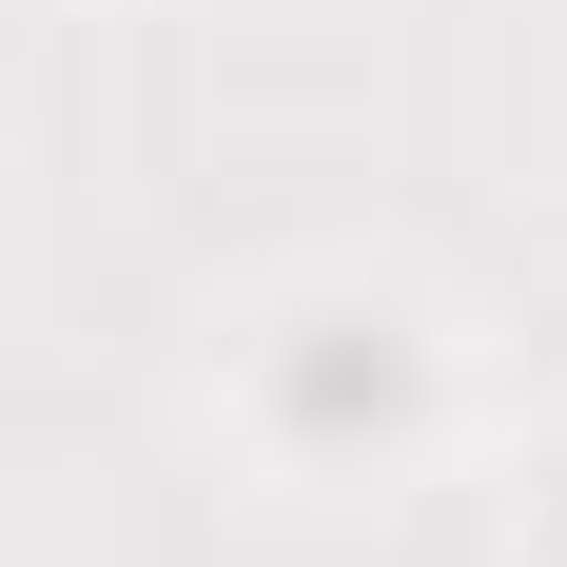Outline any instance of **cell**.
I'll use <instances>...</instances> for the list:
<instances>
[{
    "label": "cell",
    "instance_id": "obj_1",
    "mask_svg": "<svg viewBox=\"0 0 567 567\" xmlns=\"http://www.w3.org/2000/svg\"><path fill=\"white\" fill-rule=\"evenodd\" d=\"M275 411L313 431V451H333V431H392V411H411V352H392V333H313Z\"/></svg>",
    "mask_w": 567,
    "mask_h": 567
}]
</instances>
